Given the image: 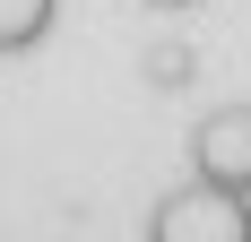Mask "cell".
<instances>
[{"instance_id":"6da1fadb","label":"cell","mask_w":251,"mask_h":242,"mask_svg":"<svg viewBox=\"0 0 251 242\" xmlns=\"http://www.w3.org/2000/svg\"><path fill=\"white\" fill-rule=\"evenodd\" d=\"M148 242H251V199H226V191L182 182V191L156 199Z\"/></svg>"},{"instance_id":"7a4b0ae2","label":"cell","mask_w":251,"mask_h":242,"mask_svg":"<svg viewBox=\"0 0 251 242\" xmlns=\"http://www.w3.org/2000/svg\"><path fill=\"white\" fill-rule=\"evenodd\" d=\"M52 18H61V0H0V61L35 52L52 35Z\"/></svg>"},{"instance_id":"3957f363","label":"cell","mask_w":251,"mask_h":242,"mask_svg":"<svg viewBox=\"0 0 251 242\" xmlns=\"http://www.w3.org/2000/svg\"><path fill=\"white\" fill-rule=\"evenodd\" d=\"M148 9H191V0H148Z\"/></svg>"}]
</instances>
